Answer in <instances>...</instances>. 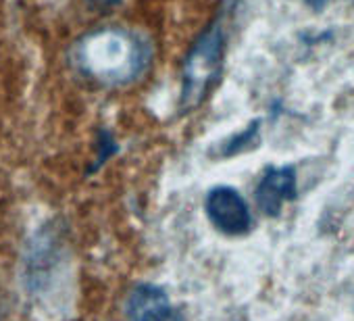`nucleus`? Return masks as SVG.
Listing matches in <instances>:
<instances>
[{
    "instance_id": "nucleus-4",
    "label": "nucleus",
    "mask_w": 354,
    "mask_h": 321,
    "mask_svg": "<svg viewBox=\"0 0 354 321\" xmlns=\"http://www.w3.org/2000/svg\"><path fill=\"white\" fill-rule=\"evenodd\" d=\"M254 196L259 209L265 215L277 217L281 213V207L296 199V169L292 165L269 167L263 174Z\"/></svg>"
},
{
    "instance_id": "nucleus-3",
    "label": "nucleus",
    "mask_w": 354,
    "mask_h": 321,
    "mask_svg": "<svg viewBox=\"0 0 354 321\" xmlns=\"http://www.w3.org/2000/svg\"><path fill=\"white\" fill-rule=\"evenodd\" d=\"M205 209H207L211 223L227 236H242L252 226V215H250L248 203L232 186L213 188L207 194Z\"/></svg>"
},
{
    "instance_id": "nucleus-7",
    "label": "nucleus",
    "mask_w": 354,
    "mask_h": 321,
    "mask_svg": "<svg viewBox=\"0 0 354 321\" xmlns=\"http://www.w3.org/2000/svg\"><path fill=\"white\" fill-rule=\"evenodd\" d=\"M117 150H119V146L115 144L113 136H111L109 131H100V142H98V158H96L98 163H96V167L104 165V163H106V158H109V156H113Z\"/></svg>"
},
{
    "instance_id": "nucleus-5",
    "label": "nucleus",
    "mask_w": 354,
    "mask_h": 321,
    "mask_svg": "<svg viewBox=\"0 0 354 321\" xmlns=\"http://www.w3.org/2000/svg\"><path fill=\"white\" fill-rule=\"evenodd\" d=\"M173 311L167 292L154 284H140L131 290L125 313L129 321H160Z\"/></svg>"
},
{
    "instance_id": "nucleus-2",
    "label": "nucleus",
    "mask_w": 354,
    "mask_h": 321,
    "mask_svg": "<svg viewBox=\"0 0 354 321\" xmlns=\"http://www.w3.org/2000/svg\"><path fill=\"white\" fill-rule=\"evenodd\" d=\"M227 34H225V11L217 13L215 19L205 28V32L192 44L182 71V92L180 111L188 113L196 109L209 92L215 88L223 59H225Z\"/></svg>"
},
{
    "instance_id": "nucleus-10",
    "label": "nucleus",
    "mask_w": 354,
    "mask_h": 321,
    "mask_svg": "<svg viewBox=\"0 0 354 321\" xmlns=\"http://www.w3.org/2000/svg\"><path fill=\"white\" fill-rule=\"evenodd\" d=\"M160 321H186V319H184V315H182L180 311H175V309H173V311H171L167 317H162Z\"/></svg>"
},
{
    "instance_id": "nucleus-8",
    "label": "nucleus",
    "mask_w": 354,
    "mask_h": 321,
    "mask_svg": "<svg viewBox=\"0 0 354 321\" xmlns=\"http://www.w3.org/2000/svg\"><path fill=\"white\" fill-rule=\"evenodd\" d=\"M88 3H90L92 7H96V9H109V7L119 5L121 0H88Z\"/></svg>"
},
{
    "instance_id": "nucleus-6",
    "label": "nucleus",
    "mask_w": 354,
    "mask_h": 321,
    "mask_svg": "<svg viewBox=\"0 0 354 321\" xmlns=\"http://www.w3.org/2000/svg\"><path fill=\"white\" fill-rule=\"evenodd\" d=\"M257 131H259V121H254L252 125H248V129L246 131H242L240 136H236L230 144H227V148L223 150V154L225 156H232V154H236V152H240L254 136H257Z\"/></svg>"
},
{
    "instance_id": "nucleus-9",
    "label": "nucleus",
    "mask_w": 354,
    "mask_h": 321,
    "mask_svg": "<svg viewBox=\"0 0 354 321\" xmlns=\"http://www.w3.org/2000/svg\"><path fill=\"white\" fill-rule=\"evenodd\" d=\"M304 3H306L313 11H323L329 0H304Z\"/></svg>"
},
{
    "instance_id": "nucleus-1",
    "label": "nucleus",
    "mask_w": 354,
    "mask_h": 321,
    "mask_svg": "<svg viewBox=\"0 0 354 321\" xmlns=\"http://www.w3.org/2000/svg\"><path fill=\"white\" fill-rule=\"evenodd\" d=\"M73 63L82 75L102 86L138 82L152 63L150 42L131 30L104 28L86 34L73 48Z\"/></svg>"
}]
</instances>
